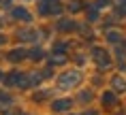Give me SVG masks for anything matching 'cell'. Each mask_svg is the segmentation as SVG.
Here are the masks:
<instances>
[{
  "instance_id": "1",
  "label": "cell",
  "mask_w": 126,
  "mask_h": 115,
  "mask_svg": "<svg viewBox=\"0 0 126 115\" xmlns=\"http://www.w3.org/2000/svg\"><path fill=\"white\" fill-rule=\"evenodd\" d=\"M113 88L115 89H126V85L122 83V79H113Z\"/></svg>"
},
{
  "instance_id": "2",
  "label": "cell",
  "mask_w": 126,
  "mask_h": 115,
  "mask_svg": "<svg viewBox=\"0 0 126 115\" xmlns=\"http://www.w3.org/2000/svg\"><path fill=\"white\" fill-rule=\"evenodd\" d=\"M105 102H107V104H113V102H115L113 94H109V92H107V94H105Z\"/></svg>"
},
{
  "instance_id": "3",
  "label": "cell",
  "mask_w": 126,
  "mask_h": 115,
  "mask_svg": "<svg viewBox=\"0 0 126 115\" xmlns=\"http://www.w3.org/2000/svg\"><path fill=\"white\" fill-rule=\"evenodd\" d=\"M0 43H2V38H0Z\"/></svg>"
}]
</instances>
